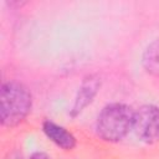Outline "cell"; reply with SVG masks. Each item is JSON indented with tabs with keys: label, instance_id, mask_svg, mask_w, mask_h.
Wrapping results in <instances>:
<instances>
[{
	"label": "cell",
	"instance_id": "1",
	"mask_svg": "<svg viewBox=\"0 0 159 159\" xmlns=\"http://www.w3.org/2000/svg\"><path fill=\"white\" fill-rule=\"evenodd\" d=\"M134 111L125 103H109L102 108L96 120L97 135L109 143L120 142L133 129Z\"/></svg>",
	"mask_w": 159,
	"mask_h": 159
},
{
	"label": "cell",
	"instance_id": "2",
	"mask_svg": "<svg viewBox=\"0 0 159 159\" xmlns=\"http://www.w3.org/2000/svg\"><path fill=\"white\" fill-rule=\"evenodd\" d=\"M0 103L1 124L12 128L29 116L32 107V94L25 84L17 81H7L1 86Z\"/></svg>",
	"mask_w": 159,
	"mask_h": 159
},
{
	"label": "cell",
	"instance_id": "3",
	"mask_svg": "<svg viewBox=\"0 0 159 159\" xmlns=\"http://www.w3.org/2000/svg\"><path fill=\"white\" fill-rule=\"evenodd\" d=\"M133 130L137 138L145 144L159 142V107L143 104L134 111Z\"/></svg>",
	"mask_w": 159,
	"mask_h": 159
},
{
	"label": "cell",
	"instance_id": "4",
	"mask_svg": "<svg viewBox=\"0 0 159 159\" xmlns=\"http://www.w3.org/2000/svg\"><path fill=\"white\" fill-rule=\"evenodd\" d=\"M101 77L98 75H87L78 89H77V93H76V97H75V101H73V104L71 107V111H70V116L72 118L80 116L84 108H87L92 101L94 99V97L97 96L99 88H101Z\"/></svg>",
	"mask_w": 159,
	"mask_h": 159
},
{
	"label": "cell",
	"instance_id": "5",
	"mask_svg": "<svg viewBox=\"0 0 159 159\" xmlns=\"http://www.w3.org/2000/svg\"><path fill=\"white\" fill-rule=\"evenodd\" d=\"M42 132L53 144L63 150H72L76 147V137L65 127L52 120H45L42 123Z\"/></svg>",
	"mask_w": 159,
	"mask_h": 159
},
{
	"label": "cell",
	"instance_id": "6",
	"mask_svg": "<svg viewBox=\"0 0 159 159\" xmlns=\"http://www.w3.org/2000/svg\"><path fill=\"white\" fill-rule=\"evenodd\" d=\"M142 65L149 75L159 77V39L145 47L142 55Z\"/></svg>",
	"mask_w": 159,
	"mask_h": 159
},
{
	"label": "cell",
	"instance_id": "7",
	"mask_svg": "<svg viewBox=\"0 0 159 159\" xmlns=\"http://www.w3.org/2000/svg\"><path fill=\"white\" fill-rule=\"evenodd\" d=\"M29 159H51V157H48L46 153L43 152H35L30 155Z\"/></svg>",
	"mask_w": 159,
	"mask_h": 159
},
{
	"label": "cell",
	"instance_id": "8",
	"mask_svg": "<svg viewBox=\"0 0 159 159\" xmlns=\"http://www.w3.org/2000/svg\"><path fill=\"white\" fill-rule=\"evenodd\" d=\"M5 159H24V158H22L21 153H19V152H11V153H9L5 157Z\"/></svg>",
	"mask_w": 159,
	"mask_h": 159
}]
</instances>
